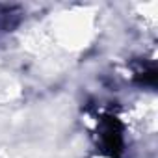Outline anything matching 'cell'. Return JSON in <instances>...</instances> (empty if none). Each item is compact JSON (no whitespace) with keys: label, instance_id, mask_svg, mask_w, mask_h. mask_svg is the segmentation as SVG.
<instances>
[{"label":"cell","instance_id":"6da1fadb","mask_svg":"<svg viewBox=\"0 0 158 158\" xmlns=\"http://www.w3.org/2000/svg\"><path fill=\"white\" fill-rule=\"evenodd\" d=\"M101 138H102V145L110 151V152H115L119 151L121 147V130L117 127L115 121H106L101 128Z\"/></svg>","mask_w":158,"mask_h":158}]
</instances>
